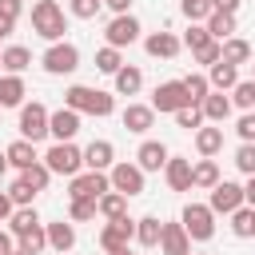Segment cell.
<instances>
[{"label": "cell", "instance_id": "obj_1", "mask_svg": "<svg viewBox=\"0 0 255 255\" xmlns=\"http://www.w3.org/2000/svg\"><path fill=\"white\" fill-rule=\"evenodd\" d=\"M64 108H72V112H80V116L104 120V116L116 112V100H112V92H100V88H88V84H72V88L64 92Z\"/></svg>", "mask_w": 255, "mask_h": 255}, {"label": "cell", "instance_id": "obj_2", "mask_svg": "<svg viewBox=\"0 0 255 255\" xmlns=\"http://www.w3.org/2000/svg\"><path fill=\"white\" fill-rule=\"evenodd\" d=\"M32 32L48 44H60L64 32H68V20H64V8L56 0H36L32 4Z\"/></svg>", "mask_w": 255, "mask_h": 255}, {"label": "cell", "instance_id": "obj_3", "mask_svg": "<svg viewBox=\"0 0 255 255\" xmlns=\"http://www.w3.org/2000/svg\"><path fill=\"white\" fill-rule=\"evenodd\" d=\"M44 163H48V171L52 175H80L84 171V151L76 147V143H52L48 151H44Z\"/></svg>", "mask_w": 255, "mask_h": 255}, {"label": "cell", "instance_id": "obj_4", "mask_svg": "<svg viewBox=\"0 0 255 255\" xmlns=\"http://www.w3.org/2000/svg\"><path fill=\"white\" fill-rule=\"evenodd\" d=\"M179 223H183V231L191 235V243H207V239L215 235V211H211L207 203H187L183 215H179Z\"/></svg>", "mask_w": 255, "mask_h": 255}, {"label": "cell", "instance_id": "obj_5", "mask_svg": "<svg viewBox=\"0 0 255 255\" xmlns=\"http://www.w3.org/2000/svg\"><path fill=\"white\" fill-rule=\"evenodd\" d=\"M40 64H44V72H48V76H72V72L80 68V48H76V44H68V40L48 44V52L40 56Z\"/></svg>", "mask_w": 255, "mask_h": 255}, {"label": "cell", "instance_id": "obj_6", "mask_svg": "<svg viewBox=\"0 0 255 255\" xmlns=\"http://www.w3.org/2000/svg\"><path fill=\"white\" fill-rule=\"evenodd\" d=\"M48 120H52V112H48L44 104H36V100L24 104V108H20V124H16V128H20V139L40 143V139L48 135Z\"/></svg>", "mask_w": 255, "mask_h": 255}, {"label": "cell", "instance_id": "obj_7", "mask_svg": "<svg viewBox=\"0 0 255 255\" xmlns=\"http://www.w3.org/2000/svg\"><path fill=\"white\" fill-rule=\"evenodd\" d=\"M143 167L139 163H128V159H120L112 171H108V179H112V191H120V195H128V199H135V195H143Z\"/></svg>", "mask_w": 255, "mask_h": 255}, {"label": "cell", "instance_id": "obj_8", "mask_svg": "<svg viewBox=\"0 0 255 255\" xmlns=\"http://www.w3.org/2000/svg\"><path fill=\"white\" fill-rule=\"evenodd\" d=\"M112 191V179L108 171H80L68 179V199H100Z\"/></svg>", "mask_w": 255, "mask_h": 255}, {"label": "cell", "instance_id": "obj_9", "mask_svg": "<svg viewBox=\"0 0 255 255\" xmlns=\"http://www.w3.org/2000/svg\"><path fill=\"white\" fill-rule=\"evenodd\" d=\"M131 239H135V219H131V215H124V219H108V223L100 227V247H104L108 255L128 251Z\"/></svg>", "mask_w": 255, "mask_h": 255}, {"label": "cell", "instance_id": "obj_10", "mask_svg": "<svg viewBox=\"0 0 255 255\" xmlns=\"http://www.w3.org/2000/svg\"><path fill=\"white\" fill-rule=\"evenodd\" d=\"M191 100H187V88H183V80H163V84H155V92H151V108L163 116V112H179V108H187Z\"/></svg>", "mask_w": 255, "mask_h": 255}, {"label": "cell", "instance_id": "obj_11", "mask_svg": "<svg viewBox=\"0 0 255 255\" xmlns=\"http://www.w3.org/2000/svg\"><path fill=\"white\" fill-rule=\"evenodd\" d=\"M247 199H243V183H231V179H219L215 187H211V199H207V207L215 211V215H231V211H239Z\"/></svg>", "mask_w": 255, "mask_h": 255}, {"label": "cell", "instance_id": "obj_12", "mask_svg": "<svg viewBox=\"0 0 255 255\" xmlns=\"http://www.w3.org/2000/svg\"><path fill=\"white\" fill-rule=\"evenodd\" d=\"M139 32H143V28H139V20H135L131 12H128V16H112V20H108V28H104L108 44H112V48H120V52H124L128 44H135V40H139Z\"/></svg>", "mask_w": 255, "mask_h": 255}, {"label": "cell", "instance_id": "obj_13", "mask_svg": "<svg viewBox=\"0 0 255 255\" xmlns=\"http://www.w3.org/2000/svg\"><path fill=\"white\" fill-rule=\"evenodd\" d=\"M76 131H80V112H72V108L52 112V120H48V135H52L56 143H72Z\"/></svg>", "mask_w": 255, "mask_h": 255}, {"label": "cell", "instance_id": "obj_14", "mask_svg": "<svg viewBox=\"0 0 255 255\" xmlns=\"http://www.w3.org/2000/svg\"><path fill=\"white\" fill-rule=\"evenodd\" d=\"M84 167H88V171H112V167H116V147H112V139H92V143L84 147Z\"/></svg>", "mask_w": 255, "mask_h": 255}, {"label": "cell", "instance_id": "obj_15", "mask_svg": "<svg viewBox=\"0 0 255 255\" xmlns=\"http://www.w3.org/2000/svg\"><path fill=\"white\" fill-rule=\"evenodd\" d=\"M167 159H171V151H167V143H159V139H143L139 151H135V163H139L143 171H163Z\"/></svg>", "mask_w": 255, "mask_h": 255}, {"label": "cell", "instance_id": "obj_16", "mask_svg": "<svg viewBox=\"0 0 255 255\" xmlns=\"http://www.w3.org/2000/svg\"><path fill=\"white\" fill-rule=\"evenodd\" d=\"M143 48H147V56H155V60H171V56H179L183 40H179L175 32H151V36H143Z\"/></svg>", "mask_w": 255, "mask_h": 255}, {"label": "cell", "instance_id": "obj_17", "mask_svg": "<svg viewBox=\"0 0 255 255\" xmlns=\"http://www.w3.org/2000/svg\"><path fill=\"white\" fill-rule=\"evenodd\" d=\"M120 120H124V128H128V131L143 135V131H151V128H155V108H151V104H128Z\"/></svg>", "mask_w": 255, "mask_h": 255}, {"label": "cell", "instance_id": "obj_18", "mask_svg": "<svg viewBox=\"0 0 255 255\" xmlns=\"http://www.w3.org/2000/svg\"><path fill=\"white\" fill-rule=\"evenodd\" d=\"M44 231H48V247H52L56 255H68V251L76 247V223H72V219H56V223H48Z\"/></svg>", "mask_w": 255, "mask_h": 255}, {"label": "cell", "instance_id": "obj_19", "mask_svg": "<svg viewBox=\"0 0 255 255\" xmlns=\"http://www.w3.org/2000/svg\"><path fill=\"white\" fill-rule=\"evenodd\" d=\"M159 251L163 255H191V235L183 231V223H163Z\"/></svg>", "mask_w": 255, "mask_h": 255}, {"label": "cell", "instance_id": "obj_20", "mask_svg": "<svg viewBox=\"0 0 255 255\" xmlns=\"http://www.w3.org/2000/svg\"><path fill=\"white\" fill-rule=\"evenodd\" d=\"M163 179L171 191H191V159L187 155H171L163 167Z\"/></svg>", "mask_w": 255, "mask_h": 255}, {"label": "cell", "instance_id": "obj_21", "mask_svg": "<svg viewBox=\"0 0 255 255\" xmlns=\"http://www.w3.org/2000/svg\"><path fill=\"white\" fill-rule=\"evenodd\" d=\"M195 151H199L203 159L219 155V151H223V128H215V124H203V128L195 131Z\"/></svg>", "mask_w": 255, "mask_h": 255}, {"label": "cell", "instance_id": "obj_22", "mask_svg": "<svg viewBox=\"0 0 255 255\" xmlns=\"http://www.w3.org/2000/svg\"><path fill=\"white\" fill-rule=\"evenodd\" d=\"M24 96H28V88H24V76H0V108H24Z\"/></svg>", "mask_w": 255, "mask_h": 255}, {"label": "cell", "instance_id": "obj_23", "mask_svg": "<svg viewBox=\"0 0 255 255\" xmlns=\"http://www.w3.org/2000/svg\"><path fill=\"white\" fill-rule=\"evenodd\" d=\"M4 151H8V163H12V167H20V171H28L32 163H40V159H44V155H36V143H28V139H12Z\"/></svg>", "mask_w": 255, "mask_h": 255}, {"label": "cell", "instance_id": "obj_24", "mask_svg": "<svg viewBox=\"0 0 255 255\" xmlns=\"http://www.w3.org/2000/svg\"><path fill=\"white\" fill-rule=\"evenodd\" d=\"M207 80H211V92H231L235 84H239V68L235 64H211L207 68Z\"/></svg>", "mask_w": 255, "mask_h": 255}, {"label": "cell", "instance_id": "obj_25", "mask_svg": "<svg viewBox=\"0 0 255 255\" xmlns=\"http://www.w3.org/2000/svg\"><path fill=\"white\" fill-rule=\"evenodd\" d=\"M215 183H219V163H215V159H195V163H191V187L211 191Z\"/></svg>", "mask_w": 255, "mask_h": 255}, {"label": "cell", "instance_id": "obj_26", "mask_svg": "<svg viewBox=\"0 0 255 255\" xmlns=\"http://www.w3.org/2000/svg\"><path fill=\"white\" fill-rule=\"evenodd\" d=\"M28 64H32V52H28L24 44H8V48H4V56H0V68H4L8 76H20Z\"/></svg>", "mask_w": 255, "mask_h": 255}, {"label": "cell", "instance_id": "obj_27", "mask_svg": "<svg viewBox=\"0 0 255 255\" xmlns=\"http://www.w3.org/2000/svg\"><path fill=\"white\" fill-rule=\"evenodd\" d=\"M199 108H203V120H207V124H223V120L231 116V96H223V92H211V96H207Z\"/></svg>", "mask_w": 255, "mask_h": 255}, {"label": "cell", "instance_id": "obj_28", "mask_svg": "<svg viewBox=\"0 0 255 255\" xmlns=\"http://www.w3.org/2000/svg\"><path fill=\"white\" fill-rule=\"evenodd\" d=\"M159 235H163L159 215H143V219H135V243H139V247H159Z\"/></svg>", "mask_w": 255, "mask_h": 255}, {"label": "cell", "instance_id": "obj_29", "mask_svg": "<svg viewBox=\"0 0 255 255\" xmlns=\"http://www.w3.org/2000/svg\"><path fill=\"white\" fill-rule=\"evenodd\" d=\"M112 80H116V92H120V96H135V92L143 88V72H139L135 64H124Z\"/></svg>", "mask_w": 255, "mask_h": 255}, {"label": "cell", "instance_id": "obj_30", "mask_svg": "<svg viewBox=\"0 0 255 255\" xmlns=\"http://www.w3.org/2000/svg\"><path fill=\"white\" fill-rule=\"evenodd\" d=\"M36 227H44L40 223V215H36V207H16L12 211V219H8V231L20 239V235H28V231H36Z\"/></svg>", "mask_w": 255, "mask_h": 255}, {"label": "cell", "instance_id": "obj_31", "mask_svg": "<svg viewBox=\"0 0 255 255\" xmlns=\"http://www.w3.org/2000/svg\"><path fill=\"white\" fill-rule=\"evenodd\" d=\"M207 32H211V40H219V44L231 40V36H235V16H231V12H211V16H207Z\"/></svg>", "mask_w": 255, "mask_h": 255}, {"label": "cell", "instance_id": "obj_32", "mask_svg": "<svg viewBox=\"0 0 255 255\" xmlns=\"http://www.w3.org/2000/svg\"><path fill=\"white\" fill-rule=\"evenodd\" d=\"M223 64H251V44L243 40V36H231V40H223Z\"/></svg>", "mask_w": 255, "mask_h": 255}, {"label": "cell", "instance_id": "obj_33", "mask_svg": "<svg viewBox=\"0 0 255 255\" xmlns=\"http://www.w3.org/2000/svg\"><path fill=\"white\" fill-rule=\"evenodd\" d=\"M231 235H239V239H255V207H239V211H231Z\"/></svg>", "mask_w": 255, "mask_h": 255}, {"label": "cell", "instance_id": "obj_34", "mask_svg": "<svg viewBox=\"0 0 255 255\" xmlns=\"http://www.w3.org/2000/svg\"><path fill=\"white\" fill-rule=\"evenodd\" d=\"M183 88H187V100H191V104H203V100L211 96V80H207L203 72H191V76H183Z\"/></svg>", "mask_w": 255, "mask_h": 255}, {"label": "cell", "instance_id": "obj_35", "mask_svg": "<svg viewBox=\"0 0 255 255\" xmlns=\"http://www.w3.org/2000/svg\"><path fill=\"white\" fill-rule=\"evenodd\" d=\"M100 215H104V219H124V215H128V195H120V191L100 195Z\"/></svg>", "mask_w": 255, "mask_h": 255}, {"label": "cell", "instance_id": "obj_36", "mask_svg": "<svg viewBox=\"0 0 255 255\" xmlns=\"http://www.w3.org/2000/svg\"><path fill=\"white\" fill-rule=\"evenodd\" d=\"M231 108L255 112V80H239V84L231 88Z\"/></svg>", "mask_w": 255, "mask_h": 255}, {"label": "cell", "instance_id": "obj_37", "mask_svg": "<svg viewBox=\"0 0 255 255\" xmlns=\"http://www.w3.org/2000/svg\"><path fill=\"white\" fill-rule=\"evenodd\" d=\"M96 68H100V72H108V76H116V72L124 68V52H120V48H112V44H104V48L96 52Z\"/></svg>", "mask_w": 255, "mask_h": 255}, {"label": "cell", "instance_id": "obj_38", "mask_svg": "<svg viewBox=\"0 0 255 255\" xmlns=\"http://www.w3.org/2000/svg\"><path fill=\"white\" fill-rule=\"evenodd\" d=\"M96 215H100V199H72L68 203V219L72 223H88Z\"/></svg>", "mask_w": 255, "mask_h": 255}, {"label": "cell", "instance_id": "obj_39", "mask_svg": "<svg viewBox=\"0 0 255 255\" xmlns=\"http://www.w3.org/2000/svg\"><path fill=\"white\" fill-rule=\"evenodd\" d=\"M20 179H24V183H28L32 191H44V187L52 183V171H48V163L40 159V163H32L28 171H20Z\"/></svg>", "mask_w": 255, "mask_h": 255}, {"label": "cell", "instance_id": "obj_40", "mask_svg": "<svg viewBox=\"0 0 255 255\" xmlns=\"http://www.w3.org/2000/svg\"><path fill=\"white\" fill-rule=\"evenodd\" d=\"M175 124H179V128H187V131H199L207 120H203V108H199V104H187V108H179V112H175Z\"/></svg>", "mask_w": 255, "mask_h": 255}, {"label": "cell", "instance_id": "obj_41", "mask_svg": "<svg viewBox=\"0 0 255 255\" xmlns=\"http://www.w3.org/2000/svg\"><path fill=\"white\" fill-rule=\"evenodd\" d=\"M16 247H20V251H28V255H40V251L48 247V231H44V227H36V231L20 235V239H16Z\"/></svg>", "mask_w": 255, "mask_h": 255}, {"label": "cell", "instance_id": "obj_42", "mask_svg": "<svg viewBox=\"0 0 255 255\" xmlns=\"http://www.w3.org/2000/svg\"><path fill=\"white\" fill-rule=\"evenodd\" d=\"M203 44H211V32H207V24H191V28L183 32V48H191V52H199Z\"/></svg>", "mask_w": 255, "mask_h": 255}, {"label": "cell", "instance_id": "obj_43", "mask_svg": "<svg viewBox=\"0 0 255 255\" xmlns=\"http://www.w3.org/2000/svg\"><path fill=\"white\" fill-rule=\"evenodd\" d=\"M195 56V64H203V68H211V64H219L223 60V44L219 40H211V44H203L199 52H191Z\"/></svg>", "mask_w": 255, "mask_h": 255}, {"label": "cell", "instance_id": "obj_44", "mask_svg": "<svg viewBox=\"0 0 255 255\" xmlns=\"http://www.w3.org/2000/svg\"><path fill=\"white\" fill-rule=\"evenodd\" d=\"M235 167L251 179L255 175V143H239V151H235Z\"/></svg>", "mask_w": 255, "mask_h": 255}, {"label": "cell", "instance_id": "obj_45", "mask_svg": "<svg viewBox=\"0 0 255 255\" xmlns=\"http://www.w3.org/2000/svg\"><path fill=\"white\" fill-rule=\"evenodd\" d=\"M100 8H104V0H68V12H72L76 20H92Z\"/></svg>", "mask_w": 255, "mask_h": 255}, {"label": "cell", "instance_id": "obj_46", "mask_svg": "<svg viewBox=\"0 0 255 255\" xmlns=\"http://www.w3.org/2000/svg\"><path fill=\"white\" fill-rule=\"evenodd\" d=\"M8 199H12L16 207H32V199H36V191H32V187H28L24 179H16V183L8 187Z\"/></svg>", "mask_w": 255, "mask_h": 255}, {"label": "cell", "instance_id": "obj_47", "mask_svg": "<svg viewBox=\"0 0 255 255\" xmlns=\"http://www.w3.org/2000/svg\"><path fill=\"white\" fill-rule=\"evenodd\" d=\"M235 131H239V139H243V143H255V112H243V116H239V124H235Z\"/></svg>", "mask_w": 255, "mask_h": 255}, {"label": "cell", "instance_id": "obj_48", "mask_svg": "<svg viewBox=\"0 0 255 255\" xmlns=\"http://www.w3.org/2000/svg\"><path fill=\"white\" fill-rule=\"evenodd\" d=\"M20 12H24V0H0V16H4V20H12V24H16V20H20Z\"/></svg>", "mask_w": 255, "mask_h": 255}, {"label": "cell", "instance_id": "obj_49", "mask_svg": "<svg viewBox=\"0 0 255 255\" xmlns=\"http://www.w3.org/2000/svg\"><path fill=\"white\" fill-rule=\"evenodd\" d=\"M16 251V235L12 231H0V255H12Z\"/></svg>", "mask_w": 255, "mask_h": 255}, {"label": "cell", "instance_id": "obj_50", "mask_svg": "<svg viewBox=\"0 0 255 255\" xmlns=\"http://www.w3.org/2000/svg\"><path fill=\"white\" fill-rule=\"evenodd\" d=\"M239 4H243V0H211V8H215V12H231V16L239 12Z\"/></svg>", "mask_w": 255, "mask_h": 255}, {"label": "cell", "instance_id": "obj_51", "mask_svg": "<svg viewBox=\"0 0 255 255\" xmlns=\"http://www.w3.org/2000/svg\"><path fill=\"white\" fill-rule=\"evenodd\" d=\"M12 211H16V203L8 199V191H0V223H4V219H12Z\"/></svg>", "mask_w": 255, "mask_h": 255}, {"label": "cell", "instance_id": "obj_52", "mask_svg": "<svg viewBox=\"0 0 255 255\" xmlns=\"http://www.w3.org/2000/svg\"><path fill=\"white\" fill-rule=\"evenodd\" d=\"M104 4H108L116 16H128V8H131V0H104Z\"/></svg>", "mask_w": 255, "mask_h": 255}, {"label": "cell", "instance_id": "obj_53", "mask_svg": "<svg viewBox=\"0 0 255 255\" xmlns=\"http://www.w3.org/2000/svg\"><path fill=\"white\" fill-rule=\"evenodd\" d=\"M243 199H247V207H255V175L243 183Z\"/></svg>", "mask_w": 255, "mask_h": 255}, {"label": "cell", "instance_id": "obj_54", "mask_svg": "<svg viewBox=\"0 0 255 255\" xmlns=\"http://www.w3.org/2000/svg\"><path fill=\"white\" fill-rule=\"evenodd\" d=\"M12 28H16V24H12V20H4V16H0V40H4V36H8V32H12Z\"/></svg>", "mask_w": 255, "mask_h": 255}, {"label": "cell", "instance_id": "obj_55", "mask_svg": "<svg viewBox=\"0 0 255 255\" xmlns=\"http://www.w3.org/2000/svg\"><path fill=\"white\" fill-rule=\"evenodd\" d=\"M8 167H12V163H8V151H0V175H4Z\"/></svg>", "mask_w": 255, "mask_h": 255}, {"label": "cell", "instance_id": "obj_56", "mask_svg": "<svg viewBox=\"0 0 255 255\" xmlns=\"http://www.w3.org/2000/svg\"><path fill=\"white\" fill-rule=\"evenodd\" d=\"M12 255H28V251H20V247H16V251H12Z\"/></svg>", "mask_w": 255, "mask_h": 255}, {"label": "cell", "instance_id": "obj_57", "mask_svg": "<svg viewBox=\"0 0 255 255\" xmlns=\"http://www.w3.org/2000/svg\"><path fill=\"white\" fill-rule=\"evenodd\" d=\"M251 80H255V64H251Z\"/></svg>", "mask_w": 255, "mask_h": 255}, {"label": "cell", "instance_id": "obj_58", "mask_svg": "<svg viewBox=\"0 0 255 255\" xmlns=\"http://www.w3.org/2000/svg\"><path fill=\"white\" fill-rule=\"evenodd\" d=\"M116 255H131V251H116Z\"/></svg>", "mask_w": 255, "mask_h": 255}, {"label": "cell", "instance_id": "obj_59", "mask_svg": "<svg viewBox=\"0 0 255 255\" xmlns=\"http://www.w3.org/2000/svg\"><path fill=\"white\" fill-rule=\"evenodd\" d=\"M0 56H4V48H0Z\"/></svg>", "mask_w": 255, "mask_h": 255}]
</instances>
